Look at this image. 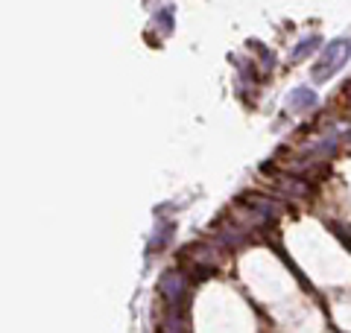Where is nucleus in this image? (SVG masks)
<instances>
[{"mask_svg": "<svg viewBox=\"0 0 351 333\" xmlns=\"http://www.w3.org/2000/svg\"><path fill=\"white\" fill-rule=\"evenodd\" d=\"M348 56H351V41H346V38L331 41V44L325 47L322 59L316 62V64H313V71H311L313 82H328L337 71H343V68H346Z\"/></svg>", "mask_w": 351, "mask_h": 333, "instance_id": "f257e3e1", "label": "nucleus"}, {"mask_svg": "<svg viewBox=\"0 0 351 333\" xmlns=\"http://www.w3.org/2000/svg\"><path fill=\"white\" fill-rule=\"evenodd\" d=\"M158 290H161V295L167 298L170 304H179L182 298H184V293H188V281H184L182 272H167V275L161 278Z\"/></svg>", "mask_w": 351, "mask_h": 333, "instance_id": "f03ea898", "label": "nucleus"}, {"mask_svg": "<svg viewBox=\"0 0 351 333\" xmlns=\"http://www.w3.org/2000/svg\"><path fill=\"white\" fill-rule=\"evenodd\" d=\"M316 103H319V97H316V91H311V88H295V91L290 94V99H287V106L293 111L316 108Z\"/></svg>", "mask_w": 351, "mask_h": 333, "instance_id": "7ed1b4c3", "label": "nucleus"}, {"mask_svg": "<svg viewBox=\"0 0 351 333\" xmlns=\"http://www.w3.org/2000/svg\"><path fill=\"white\" fill-rule=\"evenodd\" d=\"M316 44H319V36H311V38H304V41L299 44V47L293 50V62H302L307 53H311V50H316Z\"/></svg>", "mask_w": 351, "mask_h": 333, "instance_id": "20e7f679", "label": "nucleus"}, {"mask_svg": "<svg viewBox=\"0 0 351 333\" xmlns=\"http://www.w3.org/2000/svg\"><path fill=\"white\" fill-rule=\"evenodd\" d=\"M167 237H170V228H161V231H158V237H156V243H149V251L161 249L164 243H167Z\"/></svg>", "mask_w": 351, "mask_h": 333, "instance_id": "39448f33", "label": "nucleus"}, {"mask_svg": "<svg viewBox=\"0 0 351 333\" xmlns=\"http://www.w3.org/2000/svg\"><path fill=\"white\" fill-rule=\"evenodd\" d=\"M158 27H161V32L170 29V9H164V12L158 15Z\"/></svg>", "mask_w": 351, "mask_h": 333, "instance_id": "423d86ee", "label": "nucleus"}]
</instances>
